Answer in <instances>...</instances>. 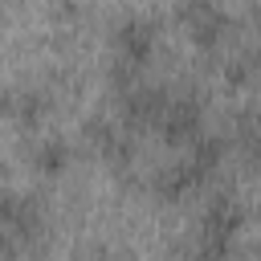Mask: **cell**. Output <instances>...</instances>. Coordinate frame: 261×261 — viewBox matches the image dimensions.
<instances>
[{
	"instance_id": "cell-1",
	"label": "cell",
	"mask_w": 261,
	"mask_h": 261,
	"mask_svg": "<svg viewBox=\"0 0 261 261\" xmlns=\"http://www.w3.org/2000/svg\"><path fill=\"white\" fill-rule=\"evenodd\" d=\"M224 155H228V143L212 130H204L200 139H192L188 147H179V159L159 167L151 175V196L159 204H184L192 196H200L224 167Z\"/></svg>"
},
{
	"instance_id": "cell-2",
	"label": "cell",
	"mask_w": 261,
	"mask_h": 261,
	"mask_svg": "<svg viewBox=\"0 0 261 261\" xmlns=\"http://www.w3.org/2000/svg\"><path fill=\"white\" fill-rule=\"evenodd\" d=\"M155 57H159V20L147 12H122L110 29V82H114V90L147 77Z\"/></svg>"
},
{
	"instance_id": "cell-3",
	"label": "cell",
	"mask_w": 261,
	"mask_h": 261,
	"mask_svg": "<svg viewBox=\"0 0 261 261\" xmlns=\"http://www.w3.org/2000/svg\"><path fill=\"white\" fill-rule=\"evenodd\" d=\"M249 228V208L228 196V192H216L208 196V204L200 208V220H196V249L204 257H228L241 237Z\"/></svg>"
},
{
	"instance_id": "cell-4",
	"label": "cell",
	"mask_w": 261,
	"mask_h": 261,
	"mask_svg": "<svg viewBox=\"0 0 261 261\" xmlns=\"http://www.w3.org/2000/svg\"><path fill=\"white\" fill-rule=\"evenodd\" d=\"M175 20H179V33L188 37V45L200 53H216L232 37V16L224 12L220 0H179Z\"/></svg>"
},
{
	"instance_id": "cell-5",
	"label": "cell",
	"mask_w": 261,
	"mask_h": 261,
	"mask_svg": "<svg viewBox=\"0 0 261 261\" xmlns=\"http://www.w3.org/2000/svg\"><path fill=\"white\" fill-rule=\"evenodd\" d=\"M49 228V216H45V204L41 196H33L29 188H0V232L12 237L24 253L45 237Z\"/></svg>"
},
{
	"instance_id": "cell-6",
	"label": "cell",
	"mask_w": 261,
	"mask_h": 261,
	"mask_svg": "<svg viewBox=\"0 0 261 261\" xmlns=\"http://www.w3.org/2000/svg\"><path fill=\"white\" fill-rule=\"evenodd\" d=\"M151 130L167 143V147H188L192 139H200L208 130V106L196 98V94H167L163 110L155 114Z\"/></svg>"
},
{
	"instance_id": "cell-7",
	"label": "cell",
	"mask_w": 261,
	"mask_h": 261,
	"mask_svg": "<svg viewBox=\"0 0 261 261\" xmlns=\"http://www.w3.org/2000/svg\"><path fill=\"white\" fill-rule=\"evenodd\" d=\"M163 102H167V90L151 86L147 77H139L130 86H118V122L126 130H151V122L163 110Z\"/></svg>"
},
{
	"instance_id": "cell-8",
	"label": "cell",
	"mask_w": 261,
	"mask_h": 261,
	"mask_svg": "<svg viewBox=\"0 0 261 261\" xmlns=\"http://www.w3.org/2000/svg\"><path fill=\"white\" fill-rule=\"evenodd\" d=\"M86 139L94 147V155L110 167H126L135 159V139L118 118H90L86 122Z\"/></svg>"
},
{
	"instance_id": "cell-9",
	"label": "cell",
	"mask_w": 261,
	"mask_h": 261,
	"mask_svg": "<svg viewBox=\"0 0 261 261\" xmlns=\"http://www.w3.org/2000/svg\"><path fill=\"white\" fill-rule=\"evenodd\" d=\"M73 167V143L65 135H41L33 147H29V171L37 179H61L65 171Z\"/></svg>"
},
{
	"instance_id": "cell-10",
	"label": "cell",
	"mask_w": 261,
	"mask_h": 261,
	"mask_svg": "<svg viewBox=\"0 0 261 261\" xmlns=\"http://www.w3.org/2000/svg\"><path fill=\"white\" fill-rule=\"evenodd\" d=\"M49 98L41 90H20V94H8V118H16L24 130H41L49 122Z\"/></svg>"
},
{
	"instance_id": "cell-11",
	"label": "cell",
	"mask_w": 261,
	"mask_h": 261,
	"mask_svg": "<svg viewBox=\"0 0 261 261\" xmlns=\"http://www.w3.org/2000/svg\"><path fill=\"white\" fill-rule=\"evenodd\" d=\"M228 147H237L245 163L257 159V114H253V110H241V114H237L232 135H228Z\"/></svg>"
},
{
	"instance_id": "cell-12",
	"label": "cell",
	"mask_w": 261,
	"mask_h": 261,
	"mask_svg": "<svg viewBox=\"0 0 261 261\" xmlns=\"http://www.w3.org/2000/svg\"><path fill=\"white\" fill-rule=\"evenodd\" d=\"M249 77H253V57H249V53L232 57V61H228V69H224V82H228V86H245Z\"/></svg>"
},
{
	"instance_id": "cell-13",
	"label": "cell",
	"mask_w": 261,
	"mask_h": 261,
	"mask_svg": "<svg viewBox=\"0 0 261 261\" xmlns=\"http://www.w3.org/2000/svg\"><path fill=\"white\" fill-rule=\"evenodd\" d=\"M20 253H24V249H20L12 237H4V232H0V257H20Z\"/></svg>"
},
{
	"instance_id": "cell-14",
	"label": "cell",
	"mask_w": 261,
	"mask_h": 261,
	"mask_svg": "<svg viewBox=\"0 0 261 261\" xmlns=\"http://www.w3.org/2000/svg\"><path fill=\"white\" fill-rule=\"evenodd\" d=\"M4 118H8V94L0 90V122H4Z\"/></svg>"
}]
</instances>
